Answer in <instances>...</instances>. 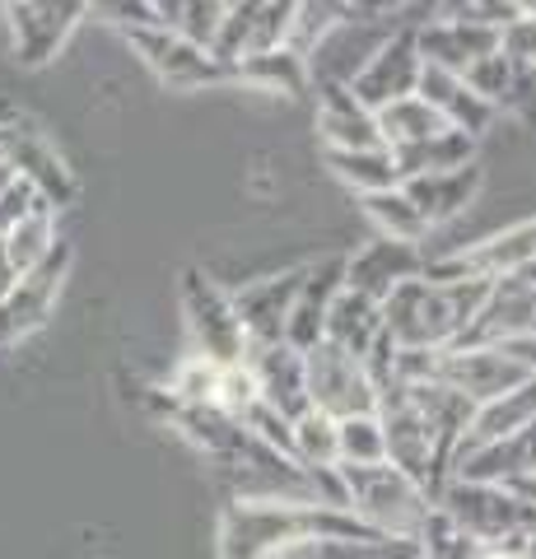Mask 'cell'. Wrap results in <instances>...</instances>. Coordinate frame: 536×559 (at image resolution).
<instances>
[{"label": "cell", "instance_id": "cell-18", "mask_svg": "<svg viewBox=\"0 0 536 559\" xmlns=\"http://www.w3.org/2000/svg\"><path fill=\"white\" fill-rule=\"evenodd\" d=\"M341 289H345V257H332V261H322V266H303L299 299H294L289 322H285V345H294L299 355L322 345L326 312H332V299Z\"/></svg>", "mask_w": 536, "mask_h": 559}, {"label": "cell", "instance_id": "cell-14", "mask_svg": "<svg viewBox=\"0 0 536 559\" xmlns=\"http://www.w3.org/2000/svg\"><path fill=\"white\" fill-rule=\"evenodd\" d=\"M5 14L14 57L24 66H43L57 57V47L71 38V28L90 14V5H80V0H24V5H5Z\"/></svg>", "mask_w": 536, "mask_h": 559}, {"label": "cell", "instance_id": "cell-35", "mask_svg": "<svg viewBox=\"0 0 536 559\" xmlns=\"http://www.w3.org/2000/svg\"><path fill=\"white\" fill-rule=\"evenodd\" d=\"M14 285H20V271H14L10 261H5V252H0V304L14 294Z\"/></svg>", "mask_w": 536, "mask_h": 559}, {"label": "cell", "instance_id": "cell-29", "mask_svg": "<svg viewBox=\"0 0 536 559\" xmlns=\"http://www.w3.org/2000/svg\"><path fill=\"white\" fill-rule=\"evenodd\" d=\"M326 168L336 173L345 187H355L359 197L396 187V164L388 150H350V154H326Z\"/></svg>", "mask_w": 536, "mask_h": 559}, {"label": "cell", "instance_id": "cell-21", "mask_svg": "<svg viewBox=\"0 0 536 559\" xmlns=\"http://www.w3.org/2000/svg\"><path fill=\"white\" fill-rule=\"evenodd\" d=\"M318 131L326 154H350V150H388L378 135V117L359 108L350 90H318Z\"/></svg>", "mask_w": 536, "mask_h": 559}, {"label": "cell", "instance_id": "cell-6", "mask_svg": "<svg viewBox=\"0 0 536 559\" xmlns=\"http://www.w3.org/2000/svg\"><path fill=\"white\" fill-rule=\"evenodd\" d=\"M182 312H187V331H192L196 359L215 364V369H234L248 355V336L238 326L234 299L224 289H215L205 275L187 271L182 275Z\"/></svg>", "mask_w": 536, "mask_h": 559}, {"label": "cell", "instance_id": "cell-15", "mask_svg": "<svg viewBox=\"0 0 536 559\" xmlns=\"http://www.w3.org/2000/svg\"><path fill=\"white\" fill-rule=\"evenodd\" d=\"M425 271V252L410 242H392V238H373L359 252L345 257V289L359 299L383 304L396 285H406Z\"/></svg>", "mask_w": 536, "mask_h": 559}, {"label": "cell", "instance_id": "cell-12", "mask_svg": "<svg viewBox=\"0 0 536 559\" xmlns=\"http://www.w3.org/2000/svg\"><path fill=\"white\" fill-rule=\"evenodd\" d=\"M65 271H71V248L61 242V248L51 252L47 266H38L33 275H24L20 285H14V294L0 304V355L14 349L20 341H28L38 326H47L51 308H57V294H61Z\"/></svg>", "mask_w": 536, "mask_h": 559}, {"label": "cell", "instance_id": "cell-38", "mask_svg": "<svg viewBox=\"0 0 536 559\" xmlns=\"http://www.w3.org/2000/svg\"><path fill=\"white\" fill-rule=\"evenodd\" d=\"M10 182H14V168H10V164H5V159H0V191H5V187H10Z\"/></svg>", "mask_w": 536, "mask_h": 559}, {"label": "cell", "instance_id": "cell-10", "mask_svg": "<svg viewBox=\"0 0 536 559\" xmlns=\"http://www.w3.org/2000/svg\"><path fill=\"white\" fill-rule=\"evenodd\" d=\"M536 336V285L527 275L490 280L486 299H480L476 322L466 326L462 345H509Z\"/></svg>", "mask_w": 536, "mask_h": 559}, {"label": "cell", "instance_id": "cell-16", "mask_svg": "<svg viewBox=\"0 0 536 559\" xmlns=\"http://www.w3.org/2000/svg\"><path fill=\"white\" fill-rule=\"evenodd\" d=\"M499 47V33L495 28H476L466 20H453V14L439 10V20H425L415 24V51H420L425 66L448 70V75H466L480 57H490Z\"/></svg>", "mask_w": 536, "mask_h": 559}, {"label": "cell", "instance_id": "cell-4", "mask_svg": "<svg viewBox=\"0 0 536 559\" xmlns=\"http://www.w3.org/2000/svg\"><path fill=\"white\" fill-rule=\"evenodd\" d=\"M434 509L453 522L476 550H517L523 536L536 532V509L504 485L443 480L434 489Z\"/></svg>", "mask_w": 536, "mask_h": 559}, {"label": "cell", "instance_id": "cell-28", "mask_svg": "<svg viewBox=\"0 0 536 559\" xmlns=\"http://www.w3.org/2000/svg\"><path fill=\"white\" fill-rule=\"evenodd\" d=\"M443 127V117L434 108H425L420 98H402V103H392V108L378 112V135H383V145L388 150H406V145H420V140H434Z\"/></svg>", "mask_w": 536, "mask_h": 559}, {"label": "cell", "instance_id": "cell-33", "mask_svg": "<svg viewBox=\"0 0 536 559\" xmlns=\"http://www.w3.org/2000/svg\"><path fill=\"white\" fill-rule=\"evenodd\" d=\"M294 466H336V419L308 411L294 419Z\"/></svg>", "mask_w": 536, "mask_h": 559}, {"label": "cell", "instance_id": "cell-9", "mask_svg": "<svg viewBox=\"0 0 536 559\" xmlns=\"http://www.w3.org/2000/svg\"><path fill=\"white\" fill-rule=\"evenodd\" d=\"M420 66L425 61H420V51H415V24L396 28L392 38L365 61V70L350 80V98L378 117L383 108H392V103H402V98L415 94V84H420Z\"/></svg>", "mask_w": 536, "mask_h": 559}, {"label": "cell", "instance_id": "cell-11", "mask_svg": "<svg viewBox=\"0 0 536 559\" xmlns=\"http://www.w3.org/2000/svg\"><path fill=\"white\" fill-rule=\"evenodd\" d=\"M0 159L14 168V178L38 191L51 210H61L75 197L71 168L61 164V154L47 145L43 131H28V127H20V121H5V127H0Z\"/></svg>", "mask_w": 536, "mask_h": 559}, {"label": "cell", "instance_id": "cell-27", "mask_svg": "<svg viewBox=\"0 0 536 559\" xmlns=\"http://www.w3.org/2000/svg\"><path fill=\"white\" fill-rule=\"evenodd\" d=\"M359 201H365V215L373 219L378 238H392V242H410V248H420V238L429 234V224L420 219V210L410 205L402 182L388 187V191H373V197H359Z\"/></svg>", "mask_w": 536, "mask_h": 559}, {"label": "cell", "instance_id": "cell-20", "mask_svg": "<svg viewBox=\"0 0 536 559\" xmlns=\"http://www.w3.org/2000/svg\"><path fill=\"white\" fill-rule=\"evenodd\" d=\"M415 98L425 103V108H434L443 117L448 131H462L480 140L490 131V121L499 117L490 103H480L472 90H466L462 75H448V70H434V66H420V84H415Z\"/></svg>", "mask_w": 536, "mask_h": 559}, {"label": "cell", "instance_id": "cell-2", "mask_svg": "<svg viewBox=\"0 0 536 559\" xmlns=\"http://www.w3.org/2000/svg\"><path fill=\"white\" fill-rule=\"evenodd\" d=\"M486 289L480 280H429L420 271L383 299V336L392 349H453L476 322Z\"/></svg>", "mask_w": 536, "mask_h": 559}, {"label": "cell", "instance_id": "cell-5", "mask_svg": "<svg viewBox=\"0 0 536 559\" xmlns=\"http://www.w3.org/2000/svg\"><path fill=\"white\" fill-rule=\"evenodd\" d=\"M303 378H308V411H318L326 419H350V415L378 411V382L369 373V364L326 341L303 355Z\"/></svg>", "mask_w": 536, "mask_h": 559}, {"label": "cell", "instance_id": "cell-32", "mask_svg": "<svg viewBox=\"0 0 536 559\" xmlns=\"http://www.w3.org/2000/svg\"><path fill=\"white\" fill-rule=\"evenodd\" d=\"M234 80H248V84H266V90H281V94H299L308 84V66L294 57V51H266V57H252L234 70Z\"/></svg>", "mask_w": 536, "mask_h": 559}, {"label": "cell", "instance_id": "cell-37", "mask_svg": "<svg viewBox=\"0 0 536 559\" xmlns=\"http://www.w3.org/2000/svg\"><path fill=\"white\" fill-rule=\"evenodd\" d=\"M517 555H523V559H536V532H527V536H523V546H517Z\"/></svg>", "mask_w": 536, "mask_h": 559}, {"label": "cell", "instance_id": "cell-3", "mask_svg": "<svg viewBox=\"0 0 536 559\" xmlns=\"http://www.w3.org/2000/svg\"><path fill=\"white\" fill-rule=\"evenodd\" d=\"M345 495H350V518L369 527L378 540H406L415 546L425 532L434 499L420 480H410L402 466L378 462V466H341Z\"/></svg>", "mask_w": 536, "mask_h": 559}, {"label": "cell", "instance_id": "cell-31", "mask_svg": "<svg viewBox=\"0 0 536 559\" xmlns=\"http://www.w3.org/2000/svg\"><path fill=\"white\" fill-rule=\"evenodd\" d=\"M378 462H388V443H383L378 415L336 419V466H378Z\"/></svg>", "mask_w": 536, "mask_h": 559}, {"label": "cell", "instance_id": "cell-24", "mask_svg": "<svg viewBox=\"0 0 536 559\" xmlns=\"http://www.w3.org/2000/svg\"><path fill=\"white\" fill-rule=\"evenodd\" d=\"M532 419H536V378H527L523 388H513L509 396L490 401V406H476L472 411V425H466L457 448H480V443L513 439V433L532 429Z\"/></svg>", "mask_w": 536, "mask_h": 559}, {"label": "cell", "instance_id": "cell-23", "mask_svg": "<svg viewBox=\"0 0 536 559\" xmlns=\"http://www.w3.org/2000/svg\"><path fill=\"white\" fill-rule=\"evenodd\" d=\"M322 341L345 349V355H355V359H369L378 349V341H383V304L359 299V294L341 289L332 299V312H326Z\"/></svg>", "mask_w": 536, "mask_h": 559}, {"label": "cell", "instance_id": "cell-19", "mask_svg": "<svg viewBox=\"0 0 536 559\" xmlns=\"http://www.w3.org/2000/svg\"><path fill=\"white\" fill-rule=\"evenodd\" d=\"M127 38L141 47V57L154 66V75L178 84V90H196V84H215V80H229L224 70L215 66L211 51H201L192 43H182L178 33L168 28H145V33H127Z\"/></svg>", "mask_w": 536, "mask_h": 559}, {"label": "cell", "instance_id": "cell-17", "mask_svg": "<svg viewBox=\"0 0 536 559\" xmlns=\"http://www.w3.org/2000/svg\"><path fill=\"white\" fill-rule=\"evenodd\" d=\"M299 285H303V266L285 271V275L252 280V285L234 294V312H238V326H243L248 345L285 341V322H289L294 299H299Z\"/></svg>", "mask_w": 536, "mask_h": 559}, {"label": "cell", "instance_id": "cell-7", "mask_svg": "<svg viewBox=\"0 0 536 559\" xmlns=\"http://www.w3.org/2000/svg\"><path fill=\"white\" fill-rule=\"evenodd\" d=\"M527 378L532 373L523 364H513L495 345H453V349H439V359H434V382L466 396L472 406H490V401L509 396L513 388H523Z\"/></svg>", "mask_w": 536, "mask_h": 559}, {"label": "cell", "instance_id": "cell-36", "mask_svg": "<svg viewBox=\"0 0 536 559\" xmlns=\"http://www.w3.org/2000/svg\"><path fill=\"white\" fill-rule=\"evenodd\" d=\"M476 559H523L517 550H476Z\"/></svg>", "mask_w": 536, "mask_h": 559}, {"label": "cell", "instance_id": "cell-1", "mask_svg": "<svg viewBox=\"0 0 536 559\" xmlns=\"http://www.w3.org/2000/svg\"><path fill=\"white\" fill-rule=\"evenodd\" d=\"M369 546L378 540L350 513L318 509L308 499H234L219 522V559H271L289 546Z\"/></svg>", "mask_w": 536, "mask_h": 559}, {"label": "cell", "instance_id": "cell-13", "mask_svg": "<svg viewBox=\"0 0 536 559\" xmlns=\"http://www.w3.org/2000/svg\"><path fill=\"white\" fill-rule=\"evenodd\" d=\"M243 369L252 373V388L257 401L266 411L285 415V419H299L308 415V378H303V355L285 341H271V345H248L243 355Z\"/></svg>", "mask_w": 536, "mask_h": 559}, {"label": "cell", "instance_id": "cell-34", "mask_svg": "<svg viewBox=\"0 0 536 559\" xmlns=\"http://www.w3.org/2000/svg\"><path fill=\"white\" fill-rule=\"evenodd\" d=\"M336 24H341V5H294V24H289L285 51H294V57L308 66V57H313L318 43H322Z\"/></svg>", "mask_w": 536, "mask_h": 559}, {"label": "cell", "instance_id": "cell-25", "mask_svg": "<svg viewBox=\"0 0 536 559\" xmlns=\"http://www.w3.org/2000/svg\"><path fill=\"white\" fill-rule=\"evenodd\" d=\"M392 164H396V182H410V178H429V173H453L476 164V140L462 135V131H439L434 140H420V145H406V150H388Z\"/></svg>", "mask_w": 536, "mask_h": 559}, {"label": "cell", "instance_id": "cell-22", "mask_svg": "<svg viewBox=\"0 0 536 559\" xmlns=\"http://www.w3.org/2000/svg\"><path fill=\"white\" fill-rule=\"evenodd\" d=\"M402 191L410 197V205L420 210V219L429 224V229H434V224L457 219L462 210L476 201V191H480V168L466 164V168H453V173H429V178L402 182Z\"/></svg>", "mask_w": 536, "mask_h": 559}, {"label": "cell", "instance_id": "cell-8", "mask_svg": "<svg viewBox=\"0 0 536 559\" xmlns=\"http://www.w3.org/2000/svg\"><path fill=\"white\" fill-rule=\"evenodd\" d=\"M532 266H536V219H523L457 257L425 261V275L429 280H480V285H490V280H504V275H527Z\"/></svg>", "mask_w": 536, "mask_h": 559}, {"label": "cell", "instance_id": "cell-39", "mask_svg": "<svg viewBox=\"0 0 536 559\" xmlns=\"http://www.w3.org/2000/svg\"><path fill=\"white\" fill-rule=\"evenodd\" d=\"M527 280H532V285H536V266H532V271H527Z\"/></svg>", "mask_w": 536, "mask_h": 559}, {"label": "cell", "instance_id": "cell-30", "mask_svg": "<svg viewBox=\"0 0 536 559\" xmlns=\"http://www.w3.org/2000/svg\"><path fill=\"white\" fill-rule=\"evenodd\" d=\"M159 5V24L168 28V33H178L182 43H192V47H201V51H211L215 47V38H219V24H224V10L229 5H205V0H192V5H178V0H154Z\"/></svg>", "mask_w": 536, "mask_h": 559}, {"label": "cell", "instance_id": "cell-26", "mask_svg": "<svg viewBox=\"0 0 536 559\" xmlns=\"http://www.w3.org/2000/svg\"><path fill=\"white\" fill-rule=\"evenodd\" d=\"M57 248H61V238H57V210H51L47 201L38 210H28V215L14 224L5 238H0V252H5V261L20 271V280L33 275L38 266H47Z\"/></svg>", "mask_w": 536, "mask_h": 559}]
</instances>
